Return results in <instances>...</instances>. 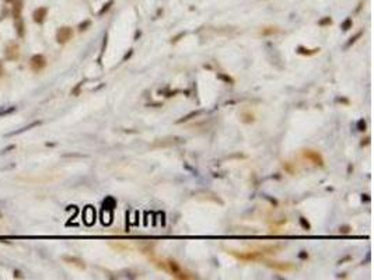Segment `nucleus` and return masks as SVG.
Here are the masks:
<instances>
[{
  "mask_svg": "<svg viewBox=\"0 0 374 280\" xmlns=\"http://www.w3.org/2000/svg\"><path fill=\"white\" fill-rule=\"evenodd\" d=\"M48 62H46V58L42 55V53H37V55H32L31 59H30V67L34 73H40L42 72L44 69L46 67Z\"/></svg>",
  "mask_w": 374,
  "mask_h": 280,
  "instance_id": "1",
  "label": "nucleus"
},
{
  "mask_svg": "<svg viewBox=\"0 0 374 280\" xmlns=\"http://www.w3.org/2000/svg\"><path fill=\"white\" fill-rule=\"evenodd\" d=\"M18 58H20V45L14 41L9 42V44L6 45V48H4V59L10 60V62H14V60H17Z\"/></svg>",
  "mask_w": 374,
  "mask_h": 280,
  "instance_id": "2",
  "label": "nucleus"
},
{
  "mask_svg": "<svg viewBox=\"0 0 374 280\" xmlns=\"http://www.w3.org/2000/svg\"><path fill=\"white\" fill-rule=\"evenodd\" d=\"M73 38V28L68 27V25H63L60 27L59 30L56 31V42L60 45L68 44L70 39Z\"/></svg>",
  "mask_w": 374,
  "mask_h": 280,
  "instance_id": "3",
  "label": "nucleus"
},
{
  "mask_svg": "<svg viewBox=\"0 0 374 280\" xmlns=\"http://www.w3.org/2000/svg\"><path fill=\"white\" fill-rule=\"evenodd\" d=\"M167 266H168L170 272L172 273V276H175L177 279H189V277H192V276H188L175 260H168V262H167Z\"/></svg>",
  "mask_w": 374,
  "mask_h": 280,
  "instance_id": "4",
  "label": "nucleus"
},
{
  "mask_svg": "<svg viewBox=\"0 0 374 280\" xmlns=\"http://www.w3.org/2000/svg\"><path fill=\"white\" fill-rule=\"evenodd\" d=\"M303 156L306 157L310 162H312L314 165H317V167H322V165H324V158H322V156H321L318 151H315V150H304Z\"/></svg>",
  "mask_w": 374,
  "mask_h": 280,
  "instance_id": "5",
  "label": "nucleus"
},
{
  "mask_svg": "<svg viewBox=\"0 0 374 280\" xmlns=\"http://www.w3.org/2000/svg\"><path fill=\"white\" fill-rule=\"evenodd\" d=\"M48 16V7H38L32 11V21L35 24H44Z\"/></svg>",
  "mask_w": 374,
  "mask_h": 280,
  "instance_id": "6",
  "label": "nucleus"
},
{
  "mask_svg": "<svg viewBox=\"0 0 374 280\" xmlns=\"http://www.w3.org/2000/svg\"><path fill=\"white\" fill-rule=\"evenodd\" d=\"M266 265L269 266V268H273L280 272H290L294 269V265H292V263H289V262H272V260H268Z\"/></svg>",
  "mask_w": 374,
  "mask_h": 280,
  "instance_id": "7",
  "label": "nucleus"
},
{
  "mask_svg": "<svg viewBox=\"0 0 374 280\" xmlns=\"http://www.w3.org/2000/svg\"><path fill=\"white\" fill-rule=\"evenodd\" d=\"M12 16L14 20L21 18V13H23L24 2L23 0H12Z\"/></svg>",
  "mask_w": 374,
  "mask_h": 280,
  "instance_id": "8",
  "label": "nucleus"
},
{
  "mask_svg": "<svg viewBox=\"0 0 374 280\" xmlns=\"http://www.w3.org/2000/svg\"><path fill=\"white\" fill-rule=\"evenodd\" d=\"M63 260L68 262V263H70V265H73V266H77V268H80V269L86 268L84 260L80 259V258H77V256H63Z\"/></svg>",
  "mask_w": 374,
  "mask_h": 280,
  "instance_id": "9",
  "label": "nucleus"
},
{
  "mask_svg": "<svg viewBox=\"0 0 374 280\" xmlns=\"http://www.w3.org/2000/svg\"><path fill=\"white\" fill-rule=\"evenodd\" d=\"M237 256H238L240 259H244V260H258V259H262V254H261V252H245V254H240V255H237Z\"/></svg>",
  "mask_w": 374,
  "mask_h": 280,
  "instance_id": "10",
  "label": "nucleus"
},
{
  "mask_svg": "<svg viewBox=\"0 0 374 280\" xmlns=\"http://www.w3.org/2000/svg\"><path fill=\"white\" fill-rule=\"evenodd\" d=\"M16 31H17L18 38H24L26 36V24H24L23 18L16 20Z\"/></svg>",
  "mask_w": 374,
  "mask_h": 280,
  "instance_id": "11",
  "label": "nucleus"
},
{
  "mask_svg": "<svg viewBox=\"0 0 374 280\" xmlns=\"http://www.w3.org/2000/svg\"><path fill=\"white\" fill-rule=\"evenodd\" d=\"M278 32H279V28H278V27H273V25H270V27L262 28V31H261V34H262V35H265V36L275 35V34H278Z\"/></svg>",
  "mask_w": 374,
  "mask_h": 280,
  "instance_id": "12",
  "label": "nucleus"
},
{
  "mask_svg": "<svg viewBox=\"0 0 374 280\" xmlns=\"http://www.w3.org/2000/svg\"><path fill=\"white\" fill-rule=\"evenodd\" d=\"M38 125H41V120H37V122H34V123H30L28 126H24V128H21L20 130L12 132V133H9V134H7V136H16V134L21 133V132H27V130H28V129H31V128H35V126H38Z\"/></svg>",
  "mask_w": 374,
  "mask_h": 280,
  "instance_id": "13",
  "label": "nucleus"
},
{
  "mask_svg": "<svg viewBox=\"0 0 374 280\" xmlns=\"http://www.w3.org/2000/svg\"><path fill=\"white\" fill-rule=\"evenodd\" d=\"M297 52H298V53H303V55H314V53L320 52V49H306V48L300 46V48L297 49Z\"/></svg>",
  "mask_w": 374,
  "mask_h": 280,
  "instance_id": "14",
  "label": "nucleus"
},
{
  "mask_svg": "<svg viewBox=\"0 0 374 280\" xmlns=\"http://www.w3.org/2000/svg\"><path fill=\"white\" fill-rule=\"evenodd\" d=\"M112 4H114V0H110V2H108L107 4H104V7H102L101 10L98 11V16H102L104 13H107V11L111 8V6H112Z\"/></svg>",
  "mask_w": 374,
  "mask_h": 280,
  "instance_id": "15",
  "label": "nucleus"
},
{
  "mask_svg": "<svg viewBox=\"0 0 374 280\" xmlns=\"http://www.w3.org/2000/svg\"><path fill=\"white\" fill-rule=\"evenodd\" d=\"M16 111V106H9V108H6V109H2L0 111V116H4V115H9V114H12V112H14Z\"/></svg>",
  "mask_w": 374,
  "mask_h": 280,
  "instance_id": "16",
  "label": "nucleus"
},
{
  "mask_svg": "<svg viewBox=\"0 0 374 280\" xmlns=\"http://www.w3.org/2000/svg\"><path fill=\"white\" fill-rule=\"evenodd\" d=\"M90 25H91V21L90 20H86L84 22H82V24L79 25V31H86L87 27H90Z\"/></svg>",
  "mask_w": 374,
  "mask_h": 280,
  "instance_id": "17",
  "label": "nucleus"
},
{
  "mask_svg": "<svg viewBox=\"0 0 374 280\" xmlns=\"http://www.w3.org/2000/svg\"><path fill=\"white\" fill-rule=\"evenodd\" d=\"M352 27V20L350 18H348V20H345V22L342 24V28H343V31H346V30H349V28Z\"/></svg>",
  "mask_w": 374,
  "mask_h": 280,
  "instance_id": "18",
  "label": "nucleus"
},
{
  "mask_svg": "<svg viewBox=\"0 0 374 280\" xmlns=\"http://www.w3.org/2000/svg\"><path fill=\"white\" fill-rule=\"evenodd\" d=\"M331 22H332L331 17H326V18L321 20V21H320V25H326V24H331Z\"/></svg>",
  "mask_w": 374,
  "mask_h": 280,
  "instance_id": "19",
  "label": "nucleus"
},
{
  "mask_svg": "<svg viewBox=\"0 0 374 280\" xmlns=\"http://www.w3.org/2000/svg\"><path fill=\"white\" fill-rule=\"evenodd\" d=\"M14 277L16 279H21V277H24V276H23V273H21L20 270H14Z\"/></svg>",
  "mask_w": 374,
  "mask_h": 280,
  "instance_id": "20",
  "label": "nucleus"
},
{
  "mask_svg": "<svg viewBox=\"0 0 374 280\" xmlns=\"http://www.w3.org/2000/svg\"><path fill=\"white\" fill-rule=\"evenodd\" d=\"M3 72H4V67H3V62L0 60V77L3 76Z\"/></svg>",
  "mask_w": 374,
  "mask_h": 280,
  "instance_id": "21",
  "label": "nucleus"
},
{
  "mask_svg": "<svg viewBox=\"0 0 374 280\" xmlns=\"http://www.w3.org/2000/svg\"><path fill=\"white\" fill-rule=\"evenodd\" d=\"M349 230H350V228H349V227H345V228H342V230H340V232H349Z\"/></svg>",
  "mask_w": 374,
  "mask_h": 280,
  "instance_id": "22",
  "label": "nucleus"
}]
</instances>
